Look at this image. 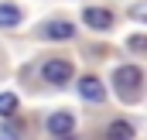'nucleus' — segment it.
Segmentation results:
<instances>
[{"mask_svg":"<svg viewBox=\"0 0 147 140\" xmlns=\"http://www.w3.org/2000/svg\"><path fill=\"white\" fill-rule=\"evenodd\" d=\"M41 75H45V82H51V85H65V82L72 79V62H69V58H48L45 69H41Z\"/></svg>","mask_w":147,"mask_h":140,"instance_id":"f03ea898","label":"nucleus"},{"mask_svg":"<svg viewBox=\"0 0 147 140\" xmlns=\"http://www.w3.org/2000/svg\"><path fill=\"white\" fill-rule=\"evenodd\" d=\"M0 140H17V137H14V133H0Z\"/></svg>","mask_w":147,"mask_h":140,"instance_id":"f8f14e48","label":"nucleus"},{"mask_svg":"<svg viewBox=\"0 0 147 140\" xmlns=\"http://www.w3.org/2000/svg\"><path fill=\"white\" fill-rule=\"evenodd\" d=\"M127 48H130V51H147V34H134L127 41Z\"/></svg>","mask_w":147,"mask_h":140,"instance_id":"9d476101","label":"nucleus"},{"mask_svg":"<svg viewBox=\"0 0 147 140\" xmlns=\"http://www.w3.org/2000/svg\"><path fill=\"white\" fill-rule=\"evenodd\" d=\"M106 140H134V127L127 120H113L106 127Z\"/></svg>","mask_w":147,"mask_h":140,"instance_id":"6e6552de","label":"nucleus"},{"mask_svg":"<svg viewBox=\"0 0 147 140\" xmlns=\"http://www.w3.org/2000/svg\"><path fill=\"white\" fill-rule=\"evenodd\" d=\"M72 34H75L72 21H48V24L41 28V38H48V41H69Z\"/></svg>","mask_w":147,"mask_h":140,"instance_id":"39448f33","label":"nucleus"},{"mask_svg":"<svg viewBox=\"0 0 147 140\" xmlns=\"http://www.w3.org/2000/svg\"><path fill=\"white\" fill-rule=\"evenodd\" d=\"M58 140H72V133H65V137H58Z\"/></svg>","mask_w":147,"mask_h":140,"instance_id":"ddd939ff","label":"nucleus"},{"mask_svg":"<svg viewBox=\"0 0 147 140\" xmlns=\"http://www.w3.org/2000/svg\"><path fill=\"white\" fill-rule=\"evenodd\" d=\"M82 21H86L89 28H96V31H110L113 28V14L106 7H86V10H82Z\"/></svg>","mask_w":147,"mask_h":140,"instance_id":"20e7f679","label":"nucleus"},{"mask_svg":"<svg viewBox=\"0 0 147 140\" xmlns=\"http://www.w3.org/2000/svg\"><path fill=\"white\" fill-rule=\"evenodd\" d=\"M140 82H144L140 65H120V69L113 72V85L120 89V99H123V103H134V99H137Z\"/></svg>","mask_w":147,"mask_h":140,"instance_id":"f257e3e1","label":"nucleus"},{"mask_svg":"<svg viewBox=\"0 0 147 140\" xmlns=\"http://www.w3.org/2000/svg\"><path fill=\"white\" fill-rule=\"evenodd\" d=\"M79 96L89 99V103H103V99H106V89H103V82H99L96 75H82V79H79Z\"/></svg>","mask_w":147,"mask_h":140,"instance_id":"7ed1b4c3","label":"nucleus"},{"mask_svg":"<svg viewBox=\"0 0 147 140\" xmlns=\"http://www.w3.org/2000/svg\"><path fill=\"white\" fill-rule=\"evenodd\" d=\"M130 17H134V21H144V24H147V0H144V3H134V7H130Z\"/></svg>","mask_w":147,"mask_h":140,"instance_id":"9b49d317","label":"nucleus"},{"mask_svg":"<svg viewBox=\"0 0 147 140\" xmlns=\"http://www.w3.org/2000/svg\"><path fill=\"white\" fill-rule=\"evenodd\" d=\"M21 7L17 3H0V28H17L21 24Z\"/></svg>","mask_w":147,"mask_h":140,"instance_id":"0eeeda50","label":"nucleus"},{"mask_svg":"<svg viewBox=\"0 0 147 140\" xmlns=\"http://www.w3.org/2000/svg\"><path fill=\"white\" fill-rule=\"evenodd\" d=\"M48 130H51V137L72 133V130H75V116H72V113H55V116H48Z\"/></svg>","mask_w":147,"mask_h":140,"instance_id":"423d86ee","label":"nucleus"},{"mask_svg":"<svg viewBox=\"0 0 147 140\" xmlns=\"http://www.w3.org/2000/svg\"><path fill=\"white\" fill-rule=\"evenodd\" d=\"M17 113V96L14 92H0V116H14Z\"/></svg>","mask_w":147,"mask_h":140,"instance_id":"1a4fd4ad","label":"nucleus"}]
</instances>
